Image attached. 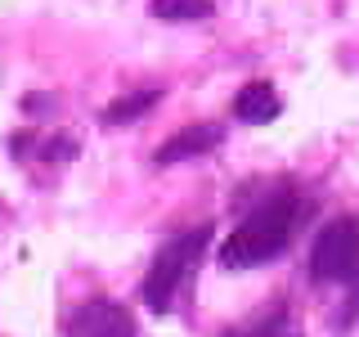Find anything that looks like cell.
<instances>
[{"instance_id":"cell-7","label":"cell","mask_w":359,"mask_h":337,"mask_svg":"<svg viewBox=\"0 0 359 337\" xmlns=\"http://www.w3.org/2000/svg\"><path fill=\"white\" fill-rule=\"evenodd\" d=\"M211 0H149V14L162 18V22H198V18H211Z\"/></svg>"},{"instance_id":"cell-2","label":"cell","mask_w":359,"mask_h":337,"mask_svg":"<svg viewBox=\"0 0 359 337\" xmlns=\"http://www.w3.org/2000/svg\"><path fill=\"white\" fill-rule=\"evenodd\" d=\"M207 239H211V230H207V225H198V230H189V234H180V239H171L162 252L153 256L149 275H144V301H149V310H157V315L171 310L180 284H184V275L194 270V261H198L202 247H207Z\"/></svg>"},{"instance_id":"cell-3","label":"cell","mask_w":359,"mask_h":337,"mask_svg":"<svg viewBox=\"0 0 359 337\" xmlns=\"http://www.w3.org/2000/svg\"><path fill=\"white\" fill-rule=\"evenodd\" d=\"M359 270V225L351 216H337L319 230L310 247V275L319 284H341Z\"/></svg>"},{"instance_id":"cell-5","label":"cell","mask_w":359,"mask_h":337,"mask_svg":"<svg viewBox=\"0 0 359 337\" xmlns=\"http://www.w3.org/2000/svg\"><path fill=\"white\" fill-rule=\"evenodd\" d=\"M224 140V131L216 121H202V126H189V131H175L171 140L157 149V162L171 166V162H184V157H198V153H211L216 144Z\"/></svg>"},{"instance_id":"cell-8","label":"cell","mask_w":359,"mask_h":337,"mask_svg":"<svg viewBox=\"0 0 359 337\" xmlns=\"http://www.w3.org/2000/svg\"><path fill=\"white\" fill-rule=\"evenodd\" d=\"M157 90H140V95H126V99H112L108 104V112H104V121L108 126H117V121H135V117H144L153 104H157Z\"/></svg>"},{"instance_id":"cell-4","label":"cell","mask_w":359,"mask_h":337,"mask_svg":"<svg viewBox=\"0 0 359 337\" xmlns=\"http://www.w3.org/2000/svg\"><path fill=\"white\" fill-rule=\"evenodd\" d=\"M67 337H135V324L117 301H86L67 324Z\"/></svg>"},{"instance_id":"cell-6","label":"cell","mask_w":359,"mask_h":337,"mask_svg":"<svg viewBox=\"0 0 359 337\" xmlns=\"http://www.w3.org/2000/svg\"><path fill=\"white\" fill-rule=\"evenodd\" d=\"M233 112H238V121H247V126H261V121H274L283 112V99H278V90L269 81H247L233 95Z\"/></svg>"},{"instance_id":"cell-1","label":"cell","mask_w":359,"mask_h":337,"mask_svg":"<svg viewBox=\"0 0 359 337\" xmlns=\"http://www.w3.org/2000/svg\"><path fill=\"white\" fill-rule=\"evenodd\" d=\"M292 225H297V198H292V194L269 198L265 207H256L252 216H247L238 230L224 239L220 265H229V270H252V265L274 261V256L287 247V239H292Z\"/></svg>"}]
</instances>
